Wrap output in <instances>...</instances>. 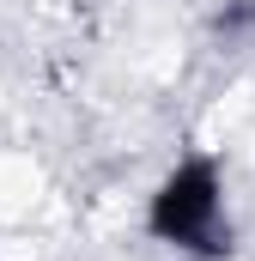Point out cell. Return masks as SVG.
<instances>
[{"mask_svg": "<svg viewBox=\"0 0 255 261\" xmlns=\"http://www.w3.org/2000/svg\"><path fill=\"white\" fill-rule=\"evenodd\" d=\"M140 231L183 261H231L237 255V206L225 158L213 152H176L158 182L140 200Z\"/></svg>", "mask_w": 255, "mask_h": 261, "instance_id": "obj_1", "label": "cell"}]
</instances>
